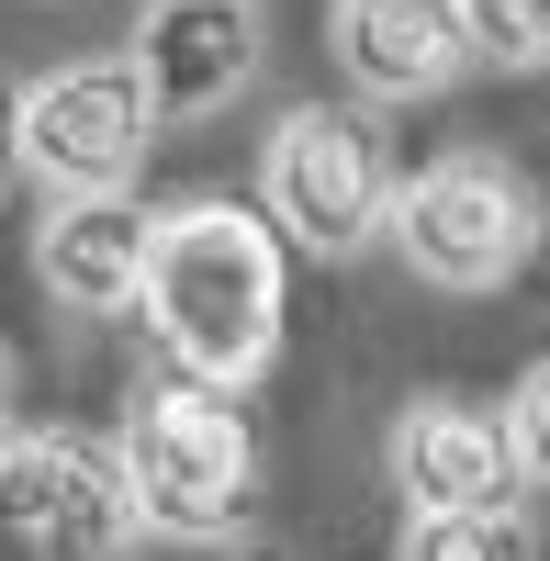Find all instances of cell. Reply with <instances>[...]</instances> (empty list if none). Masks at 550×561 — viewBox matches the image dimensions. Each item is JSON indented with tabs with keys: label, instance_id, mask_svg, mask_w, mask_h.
Segmentation results:
<instances>
[{
	"label": "cell",
	"instance_id": "9c48e42d",
	"mask_svg": "<svg viewBox=\"0 0 550 561\" xmlns=\"http://www.w3.org/2000/svg\"><path fill=\"white\" fill-rule=\"evenodd\" d=\"M326 45H337V68H348L359 102H427V90H449L483 57L461 0H337Z\"/></svg>",
	"mask_w": 550,
	"mask_h": 561
},
{
	"label": "cell",
	"instance_id": "5b68a950",
	"mask_svg": "<svg viewBox=\"0 0 550 561\" xmlns=\"http://www.w3.org/2000/svg\"><path fill=\"white\" fill-rule=\"evenodd\" d=\"M158 90L135 57H79L57 79H34L23 102H12V158L45 180L57 203H90V192H124L135 169H147L158 147Z\"/></svg>",
	"mask_w": 550,
	"mask_h": 561
},
{
	"label": "cell",
	"instance_id": "277c9868",
	"mask_svg": "<svg viewBox=\"0 0 550 561\" xmlns=\"http://www.w3.org/2000/svg\"><path fill=\"white\" fill-rule=\"evenodd\" d=\"M393 259L438 280V293H506V280L539 259V192L506 158H427L416 180L393 192Z\"/></svg>",
	"mask_w": 550,
	"mask_h": 561
},
{
	"label": "cell",
	"instance_id": "7c38bea8",
	"mask_svg": "<svg viewBox=\"0 0 550 561\" xmlns=\"http://www.w3.org/2000/svg\"><path fill=\"white\" fill-rule=\"evenodd\" d=\"M461 12H472L483 57H506V68H539L550 57V0H461Z\"/></svg>",
	"mask_w": 550,
	"mask_h": 561
},
{
	"label": "cell",
	"instance_id": "4fadbf2b",
	"mask_svg": "<svg viewBox=\"0 0 550 561\" xmlns=\"http://www.w3.org/2000/svg\"><path fill=\"white\" fill-rule=\"evenodd\" d=\"M506 438H517V483H528V494H550V359L517 382V404H506Z\"/></svg>",
	"mask_w": 550,
	"mask_h": 561
},
{
	"label": "cell",
	"instance_id": "3957f363",
	"mask_svg": "<svg viewBox=\"0 0 550 561\" xmlns=\"http://www.w3.org/2000/svg\"><path fill=\"white\" fill-rule=\"evenodd\" d=\"M393 192L404 180L382 169V135L348 102H303L259 147V214L314 259H359L371 237H393Z\"/></svg>",
	"mask_w": 550,
	"mask_h": 561
},
{
	"label": "cell",
	"instance_id": "8992f818",
	"mask_svg": "<svg viewBox=\"0 0 550 561\" xmlns=\"http://www.w3.org/2000/svg\"><path fill=\"white\" fill-rule=\"evenodd\" d=\"M0 528H12V561H135V539H147L124 460L90 438H57V427H12Z\"/></svg>",
	"mask_w": 550,
	"mask_h": 561
},
{
	"label": "cell",
	"instance_id": "30bf717a",
	"mask_svg": "<svg viewBox=\"0 0 550 561\" xmlns=\"http://www.w3.org/2000/svg\"><path fill=\"white\" fill-rule=\"evenodd\" d=\"M393 483H404V517H472V505H517V438L506 415L483 404H404L393 415Z\"/></svg>",
	"mask_w": 550,
	"mask_h": 561
},
{
	"label": "cell",
	"instance_id": "7a4b0ae2",
	"mask_svg": "<svg viewBox=\"0 0 550 561\" xmlns=\"http://www.w3.org/2000/svg\"><path fill=\"white\" fill-rule=\"evenodd\" d=\"M113 460L135 483V517L147 539H180V550H214L248 528V494H259V438L237 393L192 382V370H169V382H135L124 427H113Z\"/></svg>",
	"mask_w": 550,
	"mask_h": 561
},
{
	"label": "cell",
	"instance_id": "52a82bcc",
	"mask_svg": "<svg viewBox=\"0 0 550 561\" xmlns=\"http://www.w3.org/2000/svg\"><path fill=\"white\" fill-rule=\"evenodd\" d=\"M124 57L147 68L169 124H203L259 79V0H147Z\"/></svg>",
	"mask_w": 550,
	"mask_h": 561
},
{
	"label": "cell",
	"instance_id": "8fae6325",
	"mask_svg": "<svg viewBox=\"0 0 550 561\" xmlns=\"http://www.w3.org/2000/svg\"><path fill=\"white\" fill-rule=\"evenodd\" d=\"M404 561H539L517 505H472V517H404Z\"/></svg>",
	"mask_w": 550,
	"mask_h": 561
},
{
	"label": "cell",
	"instance_id": "6da1fadb",
	"mask_svg": "<svg viewBox=\"0 0 550 561\" xmlns=\"http://www.w3.org/2000/svg\"><path fill=\"white\" fill-rule=\"evenodd\" d=\"M147 325L192 382L248 393L282 359V225L248 214V203H180L158 225Z\"/></svg>",
	"mask_w": 550,
	"mask_h": 561
},
{
	"label": "cell",
	"instance_id": "ba28073f",
	"mask_svg": "<svg viewBox=\"0 0 550 561\" xmlns=\"http://www.w3.org/2000/svg\"><path fill=\"white\" fill-rule=\"evenodd\" d=\"M158 225L135 192H90V203H45L34 225V280L57 293L68 314H124V304H147V280H158Z\"/></svg>",
	"mask_w": 550,
	"mask_h": 561
}]
</instances>
